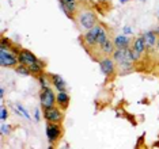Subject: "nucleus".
<instances>
[{
    "mask_svg": "<svg viewBox=\"0 0 159 149\" xmlns=\"http://www.w3.org/2000/svg\"><path fill=\"white\" fill-rule=\"evenodd\" d=\"M16 111L19 112V114H22L25 118L29 119V121H30V119H31V117H30V115H29V112H27L26 110H25V107L22 106V104H16Z\"/></svg>",
    "mask_w": 159,
    "mask_h": 149,
    "instance_id": "21",
    "label": "nucleus"
},
{
    "mask_svg": "<svg viewBox=\"0 0 159 149\" xmlns=\"http://www.w3.org/2000/svg\"><path fill=\"white\" fill-rule=\"evenodd\" d=\"M10 130H11V128H10L8 125H4V123H3V125L0 126V132H2L3 136H4V134H10Z\"/></svg>",
    "mask_w": 159,
    "mask_h": 149,
    "instance_id": "24",
    "label": "nucleus"
},
{
    "mask_svg": "<svg viewBox=\"0 0 159 149\" xmlns=\"http://www.w3.org/2000/svg\"><path fill=\"white\" fill-rule=\"evenodd\" d=\"M7 117H8V112H7V110L4 107H2L0 108V119H2V121H6Z\"/></svg>",
    "mask_w": 159,
    "mask_h": 149,
    "instance_id": "25",
    "label": "nucleus"
},
{
    "mask_svg": "<svg viewBox=\"0 0 159 149\" xmlns=\"http://www.w3.org/2000/svg\"><path fill=\"white\" fill-rule=\"evenodd\" d=\"M56 104H59V107L61 108H66L70 104V95H68L67 91H61V92L56 94Z\"/></svg>",
    "mask_w": 159,
    "mask_h": 149,
    "instance_id": "12",
    "label": "nucleus"
},
{
    "mask_svg": "<svg viewBox=\"0 0 159 149\" xmlns=\"http://www.w3.org/2000/svg\"><path fill=\"white\" fill-rule=\"evenodd\" d=\"M99 68H101V72L106 77H109V76H111L116 72V61L113 59H110V57H103L99 61Z\"/></svg>",
    "mask_w": 159,
    "mask_h": 149,
    "instance_id": "8",
    "label": "nucleus"
},
{
    "mask_svg": "<svg viewBox=\"0 0 159 149\" xmlns=\"http://www.w3.org/2000/svg\"><path fill=\"white\" fill-rule=\"evenodd\" d=\"M0 48L11 49V48H12V43H11V41H10V39H8V38L3 37V38H2V45H0Z\"/></svg>",
    "mask_w": 159,
    "mask_h": 149,
    "instance_id": "22",
    "label": "nucleus"
},
{
    "mask_svg": "<svg viewBox=\"0 0 159 149\" xmlns=\"http://www.w3.org/2000/svg\"><path fill=\"white\" fill-rule=\"evenodd\" d=\"M113 60L116 61V64L118 65V68L121 69V72L132 71L133 61L131 59V54H129V48L116 49L114 53H113Z\"/></svg>",
    "mask_w": 159,
    "mask_h": 149,
    "instance_id": "1",
    "label": "nucleus"
},
{
    "mask_svg": "<svg viewBox=\"0 0 159 149\" xmlns=\"http://www.w3.org/2000/svg\"><path fill=\"white\" fill-rule=\"evenodd\" d=\"M0 65L3 68H12L19 65L18 56L11 52V49L0 48Z\"/></svg>",
    "mask_w": 159,
    "mask_h": 149,
    "instance_id": "3",
    "label": "nucleus"
},
{
    "mask_svg": "<svg viewBox=\"0 0 159 149\" xmlns=\"http://www.w3.org/2000/svg\"><path fill=\"white\" fill-rule=\"evenodd\" d=\"M122 31H124V35H131L132 34V28L131 27H128V26H125L124 28H122Z\"/></svg>",
    "mask_w": 159,
    "mask_h": 149,
    "instance_id": "27",
    "label": "nucleus"
},
{
    "mask_svg": "<svg viewBox=\"0 0 159 149\" xmlns=\"http://www.w3.org/2000/svg\"><path fill=\"white\" fill-rule=\"evenodd\" d=\"M44 68H45V63H44V61H41V60H38L37 63H34L33 65H30V67H29V69H30L31 73L41 75L42 71H44Z\"/></svg>",
    "mask_w": 159,
    "mask_h": 149,
    "instance_id": "17",
    "label": "nucleus"
},
{
    "mask_svg": "<svg viewBox=\"0 0 159 149\" xmlns=\"http://www.w3.org/2000/svg\"><path fill=\"white\" fill-rule=\"evenodd\" d=\"M102 26H99V24H97V26H94L91 30L86 31L84 34H83V42H84V45L87 46V48H94V46H98V35H99V31Z\"/></svg>",
    "mask_w": 159,
    "mask_h": 149,
    "instance_id": "5",
    "label": "nucleus"
},
{
    "mask_svg": "<svg viewBox=\"0 0 159 149\" xmlns=\"http://www.w3.org/2000/svg\"><path fill=\"white\" fill-rule=\"evenodd\" d=\"M116 50V46H114V42L110 41V39H107L106 42L103 43L102 46H101V52H102V54L105 57H109L110 54H113Z\"/></svg>",
    "mask_w": 159,
    "mask_h": 149,
    "instance_id": "16",
    "label": "nucleus"
},
{
    "mask_svg": "<svg viewBox=\"0 0 159 149\" xmlns=\"http://www.w3.org/2000/svg\"><path fill=\"white\" fill-rule=\"evenodd\" d=\"M146 42H144V38H143V35L142 37H137L135 38V41L132 42V49L133 50H136L139 54H143L144 52H146Z\"/></svg>",
    "mask_w": 159,
    "mask_h": 149,
    "instance_id": "15",
    "label": "nucleus"
},
{
    "mask_svg": "<svg viewBox=\"0 0 159 149\" xmlns=\"http://www.w3.org/2000/svg\"><path fill=\"white\" fill-rule=\"evenodd\" d=\"M154 31H155V34H157V35H159V26H158L157 28H155V30H154Z\"/></svg>",
    "mask_w": 159,
    "mask_h": 149,
    "instance_id": "30",
    "label": "nucleus"
},
{
    "mask_svg": "<svg viewBox=\"0 0 159 149\" xmlns=\"http://www.w3.org/2000/svg\"><path fill=\"white\" fill-rule=\"evenodd\" d=\"M38 81L41 84V88H49L52 85V81H50V77L46 73H41L38 75Z\"/></svg>",
    "mask_w": 159,
    "mask_h": 149,
    "instance_id": "18",
    "label": "nucleus"
},
{
    "mask_svg": "<svg viewBox=\"0 0 159 149\" xmlns=\"http://www.w3.org/2000/svg\"><path fill=\"white\" fill-rule=\"evenodd\" d=\"M39 100H41L42 110L49 107H55L56 104V94L53 92V90L50 88H42L41 94H39Z\"/></svg>",
    "mask_w": 159,
    "mask_h": 149,
    "instance_id": "4",
    "label": "nucleus"
},
{
    "mask_svg": "<svg viewBox=\"0 0 159 149\" xmlns=\"http://www.w3.org/2000/svg\"><path fill=\"white\" fill-rule=\"evenodd\" d=\"M34 118H35V121H39V119H41V114H39V110L37 108V110H35V112H34Z\"/></svg>",
    "mask_w": 159,
    "mask_h": 149,
    "instance_id": "28",
    "label": "nucleus"
},
{
    "mask_svg": "<svg viewBox=\"0 0 159 149\" xmlns=\"http://www.w3.org/2000/svg\"><path fill=\"white\" fill-rule=\"evenodd\" d=\"M44 118L46 119V122H52V123H60L64 119L63 112L60 111L59 107H49L44 110Z\"/></svg>",
    "mask_w": 159,
    "mask_h": 149,
    "instance_id": "6",
    "label": "nucleus"
},
{
    "mask_svg": "<svg viewBox=\"0 0 159 149\" xmlns=\"http://www.w3.org/2000/svg\"><path fill=\"white\" fill-rule=\"evenodd\" d=\"M157 46H158V49H159V38H158V42H157Z\"/></svg>",
    "mask_w": 159,
    "mask_h": 149,
    "instance_id": "32",
    "label": "nucleus"
},
{
    "mask_svg": "<svg viewBox=\"0 0 159 149\" xmlns=\"http://www.w3.org/2000/svg\"><path fill=\"white\" fill-rule=\"evenodd\" d=\"M143 38H144V42H146V46L147 48H154L158 42V37L155 34L154 30H150V31H146L143 34Z\"/></svg>",
    "mask_w": 159,
    "mask_h": 149,
    "instance_id": "13",
    "label": "nucleus"
},
{
    "mask_svg": "<svg viewBox=\"0 0 159 149\" xmlns=\"http://www.w3.org/2000/svg\"><path fill=\"white\" fill-rule=\"evenodd\" d=\"M18 60H19V64L26 65V67H30V65H33L34 63L38 61V59L35 57V54L31 53L30 50H27V49H22L20 54L18 56Z\"/></svg>",
    "mask_w": 159,
    "mask_h": 149,
    "instance_id": "10",
    "label": "nucleus"
},
{
    "mask_svg": "<svg viewBox=\"0 0 159 149\" xmlns=\"http://www.w3.org/2000/svg\"><path fill=\"white\" fill-rule=\"evenodd\" d=\"M113 42H114L116 49H125V48H129V42H131V39L126 37V35L122 34V35H116Z\"/></svg>",
    "mask_w": 159,
    "mask_h": 149,
    "instance_id": "14",
    "label": "nucleus"
},
{
    "mask_svg": "<svg viewBox=\"0 0 159 149\" xmlns=\"http://www.w3.org/2000/svg\"><path fill=\"white\" fill-rule=\"evenodd\" d=\"M49 77H50V81H52V85H53V88L57 90V92H61V91H66V81H64V79L61 77L60 75H55V73H52V75H49Z\"/></svg>",
    "mask_w": 159,
    "mask_h": 149,
    "instance_id": "11",
    "label": "nucleus"
},
{
    "mask_svg": "<svg viewBox=\"0 0 159 149\" xmlns=\"http://www.w3.org/2000/svg\"><path fill=\"white\" fill-rule=\"evenodd\" d=\"M128 2V0H120V3H126Z\"/></svg>",
    "mask_w": 159,
    "mask_h": 149,
    "instance_id": "31",
    "label": "nucleus"
},
{
    "mask_svg": "<svg viewBox=\"0 0 159 149\" xmlns=\"http://www.w3.org/2000/svg\"><path fill=\"white\" fill-rule=\"evenodd\" d=\"M60 136H61L60 123H52V122L46 123V137H48V141L50 144L56 142L60 138Z\"/></svg>",
    "mask_w": 159,
    "mask_h": 149,
    "instance_id": "7",
    "label": "nucleus"
},
{
    "mask_svg": "<svg viewBox=\"0 0 159 149\" xmlns=\"http://www.w3.org/2000/svg\"><path fill=\"white\" fill-rule=\"evenodd\" d=\"M15 72L18 75H22V76H30L31 75L29 67H26V65H22V64H19L18 67H15Z\"/></svg>",
    "mask_w": 159,
    "mask_h": 149,
    "instance_id": "19",
    "label": "nucleus"
},
{
    "mask_svg": "<svg viewBox=\"0 0 159 149\" xmlns=\"http://www.w3.org/2000/svg\"><path fill=\"white\" fill-rule=\"evenodd\" d=\"M107 39H109V38H107V33H106V30H105V27H102V28H101V31H99V35H98V41H97V43H98L99 48L107 41Z\"/></svg>",
    "mask_w": 159,
    "mask_h": 149,
    "instance_id": "20",
    "label": "nucleus"
},
{
    "mask_svg": "<svg viewBox=\"0 0 159 149\" xmlns=\"http://www.w3.org/2000/svg\"><path fill=\"white\" fill-rule=\"evenodd\" d=\"M48 149H53V147H52V145H50V147H49V148H48Z\"/></svg>",
    "mask_w": 159,
    "mask_h": 149,
    "instance_id": "33",
    "label": "nucleus"
},
{
    "mask_svg": "<svg viewBox=\"0 0 159 149\" xmlns=\"http://www.w3.org/2000/svg\"><path fill=\"white\" fill-rule=\"evenodd\" d=\"M78 22H79V26L83 30L89 31L94 26H97V15L90 10H83L78 15Z\"/></svg>",
    "mask_w": 159,
    "mask_h": 149,
    "instance_id": "2",
    "label": "nucleus"
},
{
    "mask_svg": "<svg viewBox=\"0 0 159 149\" xmlns=\"http://www.w3.org/2000/svg\"><path fill=\"white\" fill-rule=\"evenodd\" d=\"M129 54H131V59H132L133 63L137 61V60H140V57H142V54H139L136 50H133L132 48H129Z\"/></svg>",
    "mask_w": 159,
    "mask_h": 149,
    "instance_id": "23",
    "label": "nucleus"
},
{
    "mask_svg": "<svg viewBox=\"0 0 159 149\" xmlns=\"http://www.w3.org/2000/svg\"><path fill=\"white\" fill-rule=\"evenodd\" d=\"M0 98H4V88H3V87H0Z\"/></svg>",
    "mask_w": 159,
    "mask_h": 149,
    "instance_id": "29",
    "label": "nucleus"
},
{
    "mask_svg": "<svg viewBox=\"0 0 159 149\" xmlns=\"http://www.w3.org/2000/svg\"><path fill=\"white\" fill-rule=\"evenodd\" d=\"M11 52H12L14 54H16V56H19V54H20V52H22V49H20L19 46H14V45H12V48H11Z\"/></svg>",
    "mask_w": 159,
    "mask_h": 149,
    "instance_id": "26",
    "label": "nucleus"
},
{
    "mask_svg": "<svg viewBox=\"0 0 159 149\" xmlns=\"http://www.w3.org/2000/svg\"><path fill=\"white\" fill-rule=\"evenodd\" d=\"M158 16H159V12H158Z\"/></svg>",
    "mask_w": 159,
    "mask_h": 149,
    "instance_id": "34",
    "label": "nucleus"
},
{
    "mask_svg": "<svg viewBox=\"0 0 159 149\" xmlns=\"http://www.w3.org/2000/svg\"><path fill=\"white\" fill-rule=\"evenodd\" d=\"M61 10L68 18H72V14L78 11V0H59Z\"/></svg>",
    "mask_w": 159,
    "mask_h": 149,
    "instance_id": "9",
    "label": "nucleus"
}]
</instances>
